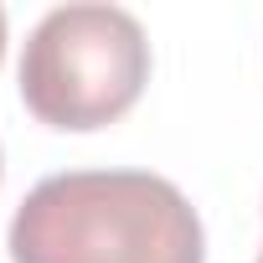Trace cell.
<instances>
[{"label": "cell", "mask_w": 263, "mask_h": 263, "mask_svg": "<svg viewBox=\"0 0 263 263\" xmlns=\"http://www.w3.org/2000/svg\"><path fill=\"white\" fill-rule=\"evenodd\" d=\"M11 263H206V237L165 176L62 171L16 206Z\"/></svg>", "instance_id": "cell-1"}, {"label": "cell", "mask_w": 263, "mask_h": 263, "mask_svg": "<svg viewBox=\"0 0 263 263\" xmlns=\"http://www.w3.org/2000/svg\"><path fill=\"white\" fill-rule=\"evenodd\" d=\"M150 83L145 26L124 6H57L21 52V103L52 129H103Z\"/></svg>", "instance_id": "cell-2"}, {"label": "cell", "mask_w": 263, "mask_h": 263, "mask_svg": "<svg viewBox=\"0 0 263 263\" xmlns=\"http://www.w3.org/2000/svg\"><path fill=\"white\" fill-rule=\"evenodd\" d=\"M0 57H6V11H0Z\"/></svg>", "instance_id": "cell-3"}, {"label": "cell", "mask_w": 263, "mask_h": 263, "mask_svg": "<svg viewBox=\"0 0 263 263\" xmlns=\"http://www.w3.org/2000/svg\"><path fill=\"white\" fill-rule=\"evenodd\" d=\"M258 263H263V253H258Z\"/></svg>", "instance_id": "cell-4"}]
</instances>
